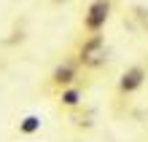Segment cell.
<instances>
[{
	"label": "cell",
	"mask_w": 148,
	"mask_h": 142,
	"mask_svg": "<svg viewBox=\"0 0 148 142\" xmlns=\"http://www.w3.org/2000/svg\"><path fill=\"white\" fill-rule=\"evenodd\" d=\"M73 56L78 59V65L84 67L86 75L100 73L108 65V51H105V35L102 32H89L81 35L73 46Z\"/></svg>",
	"instance_id": "6da1fadb"
},
{
	"label": "cell",
	"mask_w": 148,
	"mask_h": 142,
	"mask_svg": "<svg viewBox=\"0 0 148 142\" xmlns=\"http://www.w3.org/2000/svg\"><path fill=\"white\" fill-rule=\"evenodd\" d=\"M84 75H86L84 67L78 65V59L70 54V56H65L62 62H57V65L51 67V73L46 75V81H43V86H40V94H46V96L54 99L62 88L73 86V83H81Z\"/></svg>",
	"instance_id": "7a4b0ae2"
},
{
	"label": "cell",
	"mask_w": 148,
	"mask_h": 142,
	"mask_svg": "<svg viewBox=\"0 0 148 142\" xmlns=\"http://www.w3.org/2000/svg\"><path fill=\"white\" fill-rule=\"evenodd\" d=\"M145 81H148V65L145 62L129 65L124 73L119 75V81H116V99H129V96H135L145 86Z\"/></svg>",
	"instance_id": "3957f363"
},
{
	"label": "cell",
	"mask_w": 148,
	"mask_h": 142,
	"mask_svg": "<svg viewBox=\"0 0 148 142\" xmlns=\"http://www.w3.org/2000/svg\"><path fill=\"white\" fill-rule=\"evenodd\" d=\"M110 11H113V0H89V5L84 8V16H81V35L102 32L110 19Z\"/></svg>",
	"instance_id": "277c9868"
},
{
	"label": "cell",
	"mask_w": 148,
	"mask_h": 142,
	"mask_svg": "<svg viewBox=\"0 0 148 142\" xmlns=\"http://www.w3.org/2000/svg\"><path fill=\"white\" fill-rule=\"evenodd\" d=\"M65 123L73 131H78V134H89V131L97 126V107H94V105H86V102L78 105L70 113H65Z\"/></svg>",
	"instance_id": "5b68a950"
},
{
	"label": "cell",
	"mask_w": 148,
	"mask_h": 142,
	"mask_svg": "<svg viewBox=\"0 0 148 142\" xmlns=\"http://www.w3.org/2000/svg\"><path fill=\"white\" fill-rule=\"evenodd\" d=\"M124 27L129 32L137 35H148V8L140 3H132L124 8Z\"/></svg>",
	"instance_id": "8992f818"
},
{
	"label": "cell",
	"mask_w": 148,
	"mask_h": 142,
	"mask_svg": "<svg viewBox=\"0 0 148 142\" xmlns=\"http://www.w3.org/2000/svg\"><path fill=\"white\" fill-rule=\"evenodd\" d=\"M54 105H57V110L59 113H70L73 107H78V105H84V86L81 83H73V86H67L62 88L57 96H54Z\"/></svg>",
	"instance_id": "52a82bcc"
},
{
	"label": "cell",
	"mask_w": 148,
	"mask_h": 142,
	"mask_svg": "<svg viewBox=\"0 0 148 142\" xmlns=\"http://www.w3.org/2000/svg\"><path fill=\"white\" fill-rule=\"evenodd\" d=\"M40 129H43V118L38 113H27L16 121V134L22 139H32L35 134H40Z\"/></svg>",
	"instance_id": "ba28073f"
},
{
	"label": "cell",
	"mask_w": 148,
	"mask_h": 142,
	"mask_svg": "<svg viewBox=\"0 0 148 142\" xmlns=\"http://www.w3.org/2000/svg\"><path fill=\"white\" fill-rule=\"evenodd\" d=\"M65 3H70V0H49V5H54V8H59V5H65Z\"/></svg>",
	"instance_id": "9c48e42d"
}]
</instances>
